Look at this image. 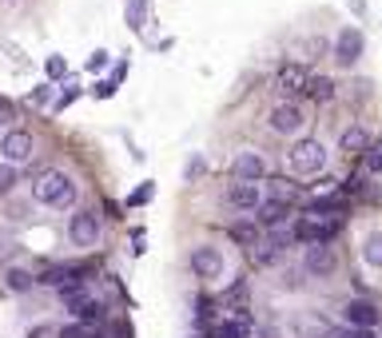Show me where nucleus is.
I'll return each mask as SVG.
<instances>
[{
    "mask_svg": "<svg viewBox=\"0 0 382 338\" xmlns=\"http://www.w3.org/2000/svg\"><path fill=\"white\" fill-rule=\"evenodd\" d=\"M339 148L342 151H366V148H371V131H366V128H346V131H342V139H339Z\"/></svg>",
    "mask_w": 382,
    "mask_h": 338,
    "instance_id": "obj_18",
    "label": "nucleus"
},
{
    "mask_svg": "<svg viewBox=\"0 0 382 338\" xmlns=\"http://www.w3.org/2000/svg\"><path fill=\"white\" fill-rule=\"evenodd\" d=\"M143 16H148V4H143V0H128V24L136 32L143 28Z\"/></svg>",
    "mask_w": 382,
    "mask_h": 338,
    "instance_id": "obj_24",
    "label": "nucleus"
},
{
    "mask_svg": "<svg viewBox=\"0 0 382 338\" xmlns=\"http://www.w3.org/2000/svg\"><path fill=\"white\" fill-rule=\"evenodd\" d=\"M104 64H108V52H92V60H88V72H104Z\"/></svg>",
    "mask_w": 382,
    "mask_h": 338,
    "instance_id": "obj_33",
    "label": "nucleus"
},
{
    "mask_svg": "<svg viewBox=\"0 0 382 338\" xmlns=\"http://www.w3.org/2000/svg\"><path fill=\"white\" fill-rule=\"evenodd\" d=\"M68 310H72L76 318H80L84 327H100V322H104V307L96 302V298H88V295L72 298V302H68Z\"/></svg>",
    "mask_w": 382,
    "mask_h": 338,
    "instance_id": "obj_12",
    "label": "nucleus"
},
{
    "mask_svg": "<svg viewBox=\"0 0 382 338\" xmlns=\"http://www.w3.org/2000/svg\"><path fill=\"white\" fill-rule=\"evenodd\" d=\"M151 195H155V183H140V187L131 191L128 207H143V203H151Z\"/></svg>",
    "mask_w": 382,
    "mask_h": 338,
    "instance_id": "obj_25",
    "label": "nucleus"
},
{
    "mask_svg": "<svg viewBox=\"0 0 382 338\" xmlns=\"http://www.w3.org/2000/svg\"><path fill=\"white\" fill-rule=\"evenodd\" d=\"M191 271L212 283V278H219V271H223V255L215 247H195L191 251Z\"/></svg>",
    "mask_w": 382,
    "mask_h": 338,
    "instance_id": "obj_8",
    "label": "nucleus"
},
{
    "mask_svg": "<svg viewBox=\"0 0 382 338\" xmlns=\"http://www.w3.org/2000/svg\"><path fill=\"white\" fill-rule=\"evenodd\" d=\"M307 76H311V72L291 60V64H283V68L275 72V84H279L287 96H302V88H307Z\"/></svg>",
    "mask_w": 382,
    "mask_h": 338,
    "instance_id": "obj_10",
    "label": "nucleus"
},
{
    "mask_svg": "<svg viewBox=\"0 0 382 338\" xmlns=\"http://www.w3.org/2000/svg\"><path fill=\"white\" fill-rule=\"evenodd\" d=\"M12 119H16V104L9 96H0V128H9Z\"/></svg>",
    "mask_w": 382,
    "mask_h": 338,
    "instance_id": "obj_27",
    "label": "nucleus"
},
{
    "mask_svg": "<svg viewBox=\"0 0 382 338\" xmlns=\"http://www.w3.org/2000/svg\"><path fill=\"white\" fill-rule=\"evenodd\" d=\"M0 151H4L9 163H21V159L32 156V136H28V131H21V128H12L9 136L0 139Z\"/></svg>",
    "mask_w": 382,
    "mask_h": 338,
    "instance_id": "obj_11",
    "label": "nucleus"
},
{
    "mask_svg": "<svg viewBox=\"0 0 382 338\" xmlns=\"http://www.w3.org/2000/svg\"><path fill=\"white\" fill-rule=\"evenodd\" d=\"M287 168H291V175H299V179L319 175V171L327 168V148H322L319 139H302V143H295V148H291Z\"/></svg>",
    "mask_w": 382,
    "mask_h": 338,
    "instance_id": "obj_2",
    "label": "nucleus"
},
{
    "mask_svg": "<svg viewBox=\"0 0 382 338\" xmlns=\"http://www.w3.org/2000/svg\"><path fill=\"white\" fill-rule=\"evenodd\" d=\"M302 124H307V116H302L299 104H279V108L271 111V128L279 131V136H295V131H302Z\"/></svg>",
    "mask_w": 382,
    "mask_h": 338,
    "instance_id": "obj_7",
    "label": "nucleus"
},
{
    "mask_svg": "<svg viewBox=\"0 0 382 338\" xmlns=\"http://www.w3.org/2000/svg\"><path fill=\"white\" fill-rule=\"evenodd\" d=\"M362 48H366V40H362L359 28H342L339 36H334V64H342V68H354L362 56Z\"/></svg>",
    "mask_w": 382,
    "mask_h": 338,
    "instance_id": "obj_3",
    "label": "nucleus"
},
{
    "mask_svg": "<svg viewBox=\"0 0 382 338\" xmlns=\"http://www.w3.org/2000/svg\"><path fill=\"white\" fill-rule=\"evenodd\" d=\"M366 171H371V175H382V148L366 151Z\"/></svg>",
    "mask_w": 382,
    "mask_h": 338,
    "instance_id": "obj_30",
    "label": "nucleus"
},
{
    "mask_svg": "<svg viewBox=\"0 0 382 338\" xmlns=\"http://www.w3.org/2000/svg\"><path fill=\"white\" fill-rule=\"evenodd\" d=\"M302 267L311 271L315 278H327V275H334V267H339V258H334V251L327 247V243H311V251L302 255Z\"/></svg>",
    "mask_w": 382,
    "mask_h": 338,
    "instance_id": "obj_6",
    "label": "nucleus"
},
{
    "mask_svg": "<svg viewBox=\"0 0 382 338\" xmlns=\"http://www.w3.org/2000/svg\"><path fill=\"white\" fill-rule=\"evenodd\" d=\"M32 104H36V108H44V104H48V99H52V88H48V84H40V88H32Z\"/></svg>",
    "mask_w": 382,
    "mask_h": 338,
    "instance_id": "obj_31",
    "label": "nucleus"
},
{
    "mask_svg": "<svg viewBox=\"0 0 382 338\" xmlns=\"http://www.w3.org/2000/svg\"><path fill=\"white\" fill-rule=\"evenodd\" d=\"M16 183V168H0V191Z\"/></svg>",
    "mask_w": 382,
    "mask_h": 338,
    "instance_id": "obj_34",
    "label": "nucleus"
},
{
    "mask_svg": "<svg viewBox=\"0 0 382 338\" xmlns=\"http://www.w3.org/2000/svg\"><path fill=\"white\" fill-rule=\"evenodd\" d=\"M227 199H231V207H239V211L259 207V203H263V199H259V187H255V183H235Z\"/></svg>",
    "mask_w": 382,
    "mask_h": 338,
    "instance_id": "obj_15",
    "label": "nucleus"
},
{
    "mask_svg": "<svg viewBox=\"0 0 382 338\" xmlns=\"http://www.w3.org/2000/svg\"><path fill=\"white\" fill-rule=\"evenodd\" d=\"M111 92H116V80H104V84H96V96H100V99H108Z\"/></svg>",
    "mask_w": 382,
    "mask_h": 338,
    "instance_id": "obj_35",
    "label": "nucleus"
},
{
    "mask_svg": "<svg viewBox=\"0 0 382 338\" xmlns=\"http://www.w3.org/2000/svg\"><path fill=\"white\" fill-rule=\"evenodd\" d=\"M267 191H271V199H279V203H295V199H299V191H295L291 179H279V175L267 179Z\"/></svg>",
    "mask_w": 382,
    "mask_h": 338,
    "instance_id": "obj_19",
    "label": "nucleus"
},
{
    "mask_svg": "<svg viewBox=\"0 0 382 338\" xmlns=\"http://www.w3.org/2000/svg\"><path fill=\"white\" fill-rule=\"evenodd\" d=\"M267 231H271V235H267V243L255 251V263H259V267H275V263L283 258V251L295 243V235L287 227H267Z\"/></svg>",
    "mask_w": 382,
    "mask_h": 338,
    "instance_id": "obj_4",
    "label": "nucleus"
},
{
    "mask_svg": "<svg viewBox=\"0 0 382 338\" xmlns=\"http://www.w3.org/2000/svg\"><path fill=\"white\" fill-rule=\"evenodd\" d=\"M227 307H247V298H251V287H247V278H239V283H235L231 290H227Z\"/></svg>",
    "mask_w": 382,
    "mask_h": 338,
    "instance_id": "obj_22",
    "label": "nucleus"
},
{
    "mask_svg": "<svg viewBox=\"0 0 382 338\" xmlns=\"http://www.w3.org/2000/svg\"><path fill=\"white\" fill-rule=\"evenodd\" d=\"M291 215V203H279V199H267L259 203V223L263 227H283V219Z\"/></svg>",
    "mask_w": 382,
    "mask_h": 338,
    "instance_id": "obj_14",
    "label": "nucleus"
},
{
    "mask_svg": "<svg viewBox=\"0 0 382 338\" xmlns=\"http://www.w3.org/2000/svg\"><path fill=\"white\" fill-rule=\"evenodd\" d=\"M231 175H235V183H255V179L267 175V163H263V156H255V151H243V156H235Z\"/></svg>",
    "mask_w": 382,
    "mask_h": 338,
    "instance_id": "obj_9",
    "label": "nucleus"
},
{
    "mask_svg": "<svg viewBox=\"0 0 382 338\" xmlns=\"http://www.w3.org/2000/svg\"><path fill=\"white\" fill-rule=\"evenodd\" d=\"M227 235H231V243H239V247H255L259 243V223H231L227 227Z\"/></svg>",
    "mask_w": 382,
    "mask_h": 338,
    "instance_id": "obj_17",
    "label": "nucleus"
},
{
    "mask_svg": "<svg viewBox=\"0 0 382 338\" xmlns=\"http://www.w3.org/2000/svg\"><path fill=\"white\" fill-rule=\"evenodd\" d=\"M291 235L299 239V243H319V223H315V219L307 215V219H302V223H299V227L291 231Z\"/></svg>",
    "mask_w": 382,
    "mask_h": 338,
    "instance_id": "obj_23",
    "label": "nucleus"
},
{
    "mask_svg": "<svg viewBox=\"0 0 382 338\" xmlns=\"http://www.w3.org/2000/svg\"><path fill=\"white\" fill-rule=\"evenodd\" d=\"M68 239L76 247H96V239H100V219L92 215V211H76L68 223Z\"/></svg>",
    "mask_w": 382,
    "mask_h": 338,
    "instance_id": "obj_5",
    "label": "nucleus"
},
{
    "mask_svg": "<svg viewBox=\"0 0 382 338\" xmlns=\"http://www.w3.org/2000/svg\"><path fill=\"white\" fill-rule=\"evenodd\" d=\"M322 48H327V44H322V40H307V44H302L299 52H302V56H307V60H315V56H319Z\"/></svg>",
    "mask_w": 382,
    "mask_h": 338,
    "instance_id": "obj_32",
    "label": "nucleus"
},
{
    "mask_svg": "<svg viewBox=\"0 0 382 338\" xmlns=\"http://www.w3.org/2000/svg\"><path fill=\"white\" fill-rule=\"evenodd\" d=\"M44 68H48V80H64V76H68V60H64V56H48Z\"/></svg>",
    "mask_w": 382,
    "mask_h": 338,
    "instance_id": "obj_26",
    "label": "nucleus"
},
{
    "mask_svg": "<svg viewBox=\"0 0 382 338\" xmlns=\"http://www.w3.org/2000/svg\"><path fill=\"white\" fill-rule=\"evenodd\" d=\"M80 96H84V92L76 88V84H68V88L60 92V99H56V108H68V104H76V99H80Z\"/></svg>",
    "mask_w": 382,
    "mask_h": 338,
    "instance_id": "obj_28",
    "label": "nucleus"
},
{
    "mask_svg": "<svg viewBox=\"0 0 382 338\" xmlns=\"http://www.w3.org/2000/svg\"><path fill=\"white\" fill-rule=\"evenodd\" d=\"M231 338H247V334H231Z\"/></svg>",
    "mask_w": 382,
    "mask_h": 338,
    "instance_id": "obj_36",
    "label": "nucleus"
},
{
    "mask_svg": "<svg viewBox=\"0 0 382 338\" xmlns=\"http://www.w3.org/2000/svg\"><path fill=\"white\" fill-rule=\"evenodd\" d=\"M362 258L371 267H382V235H366L362 239Z\"/></svg>",
    "mask_w": 382,
    "mask_h": 338,
    "instance_id": "obj_20",
    "label": "nucleus"
},
{
    "mask_svg": "<svg viewBox=\"0 0 382 338\" xmlns=\"http://www.w3.org/2000/svg\"><path fill=\"white\" fill-rule=\"evenodd\" d=\"M4 283H9V290H16V295H24V290L32 287V275H28V271H21V267H12L9 275H4Z\"/></svg>",
    "mask_w": 382,
    "mask_h": 338,
    "instance_id": "obj_21",
    "label": "nucleus"
},
{
    "mask_svg": "<svg viewBox=\"0 0 382 338\" xmlns=\"http://www.w3.org/2000/svg\"><path fill=\"white\" fill-rule=\"evenodd\" d=\"M60 338H92V327H84V322H72V327L60 330Z\"/></svg>",
    "mask_w": 382,
    "mask_h": 338,
    "instance_id": "obj_29",
    "label": "nucleus"
},
{
    "mask_svg": "<svg viewBox=\"0 0 382 338\" xmlns=\"http://www.w3.org/2000/svg\"><path fill=\"white\" fill-rule=\"evenodd\" d=\"M32 195L44 207H72L76 203V183L64 171H40L36 183H32Z\"/></svg>",
    "mask_w": 382,
    "mask_h": 338,
    "instance_id": "obj_1",
    "label": "nucleus"
},
{
    "mask_svg": "<svg viewBox=\"0 0 382 338\" xmlns=\"http://www.w3.org/2000/svg\"><path fill=\"white\" fill-rule=\"evenodd\" d=\"M302 96H311V99H319V104H327V99L334 96V80L331 76H307Z\"/></svg>",
    "mask_w": 382,
    "mask_h": 338,
    "instance_id": "obj_16",
    "label": "nucleus"
},
{
    "mask_svg": "<svg viewBox=\"0 0 382 338\" xmlns=\"http://www.w3.org/2000/svg\"><path fill=\"white\" fill-rule=\"evenodd\" d=\"M346 322H351V327L374 330V327H378V307H374V302H366V298H354L351 307H346Z\"/></svg>",
    "mask_w": 382,
    "mask_h": 338,
    "instance_id": "obj_13",
    "label": "nucleus"
}]
</instances>
